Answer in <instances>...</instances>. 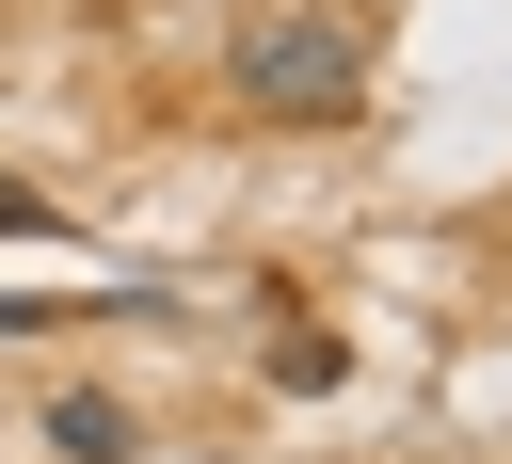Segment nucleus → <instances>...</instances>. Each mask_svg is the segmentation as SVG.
Listing matches in <instances>:
<instances>
[{"label":"nucleus","mask_w":512,"mask_h":464,"mask_svg":"<svg viewBox=\"0 0 512 464\" xmlns=\"http://www.w3.org/2000/svg\"><path fill=\"white\" fill-rule=\"evenodd\" d=\"M224 96H256V112H288V128H336V112L368 96V32H352V16H240V32H224Z\"/></svg>","instance_id":"f257e3e1"},{"label":"nucleus","mask_w":512,"mask_h":464,"mask_svg":"<svg viewBox=\"0 0 512 464\" xmlns=\"http://www.w3.org/2000/svg\"><path fill=\"white\" fill-rule=\"evenodd\" d=\"M128 432H144V416H128L112 384H64V400H48V448H64V464H128Z\"/></svg>","instance_id":"f03ea898"},{"label":"nucleus","mask_w":512,"mask_h":464,"mask_svg":"<svg viewBox=\"0 0 512 464\" xmlns=\"http://www.w3.org/2000/svg\"><path fill=\"white\" fill-rule=\"evenodd\" d=\"M48 224H64V208H48L32 176H0V240H48Z\"/></svg>","instance_id":"7ed1b4c3"}]
</instances>
